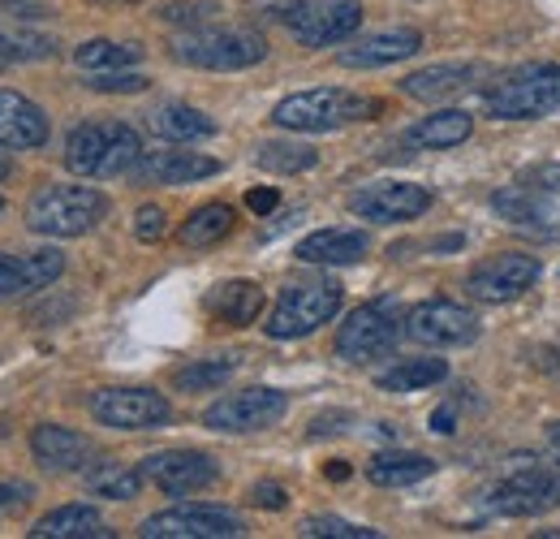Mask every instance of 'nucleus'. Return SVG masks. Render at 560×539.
<instances>
[{"label":"nucleus","instance_id":"nucleus-1","mask_svg":"<svg viewBox=\"0 0 560 539\" xmlns=\"http://www.w3.org/2000/svg\"><path fill=\"white\" fill-rule=\"evenodd\" d=\"M375 113H380V100L353 95L341 87H311V91L284 95L272 108V122L293 135H328V130H341L353 122H371Z\"/></svg>","mask_w":560,"mask_h":539},{"label":"nucleus","instance_id":"nucleus-2","mask_svg":"<svg viewBox=\"0 0 560 539\" xmlns=\"http://www.w3.org/2000/svg\"><path fill=\"white\" fill-rule=\"evenodd\" d=\"M142 160V138L126 122H82L66 138V164L78 177H121Z\"/></svg>","mask_w":560,"mask_h":539},{"label":"nucleus","instance_id":"nucleus-3","mask_svg":"<svg viewBox=\"0 0 560 539\" xmlns=\"http://www.w3.org/2000/svg\"><path fill=\"white\" fill-rule=\"evenodd\" d=\"M108 216L95 186H44L26 203V229L39 238H82Z\"/></svg>","mask_w":560,"mask_h":539},{"label":"nucleus","instance_id":"nucleus-4","mask_svg":"<svg viewBox=\"0 0 560 539\" xmlns=\"http://www.w3.org/2000/svg\"><path fill=\"white\" fill-rule=\"evenodd\" d=\"M483 108L495 122H539L560 108V66H522L491 82Z\"/></svg>","mask_w":560,"mask_h":539},{"label":"nucleus","instance_id":"nucleus-5","mask_svg":"<svg viewBox=\"0 0 560 539\" xmlns=\"http://www.w3.org/2000/svg\"><path fill=\"white\" fill-rule=\"evenodd\" d=\"M173 57L182 66L211 69V73H233V69H250L268 57L264 35L242 31V26H199L173 39Z\"/></svg>","mask_w":560,"mask_h":539},{"label":"nucleus","instance_id":"nucleus-6","mask_svg":"<svg viewBox=\"0 0 560 539\" xmlns=\"http://www.w3.org/2000/svg\"><path fill=\"white\" fill-rule=\"evenodd\" d=\"M341 311V285L337 280H298L284 285L277 307L268 311V337L272 341H298L324 329Z\"/></svg>","mask_w":560,"mask_h":539},{"label":"nucleus","instance_id":"nucleus-7","mask_svg":"<svg viewBox=\"0 0 560 539\" xmlns=\"http://www.w3.org/2000/svg\"><path fill=\"white\" fill-rule=\"evenodd\" d=\"M483 505H488L491 514H504V518H535L544 509H557L560 467L535 462V458H517L513 471L483 496Z\"/></svg>","mask_w":560,"mask_h":539},{"label":"nucleus","instance_id":"nucleus-8","mask_svg":"<svg viewBox=\"0 0 560 539\" xmlns=\"http://www.w3.org/2000/svg\"><path fill=\"white\" fill-rule=\"evenodd\" d=\"M401 307L393 298H375L366 307H358L346 316V324L337 329V354L346 363H371V358H384L393 354V345L401 341Z\"/></svg>","mask_w":560,"mask_h":539},{"label":"nucleus","instance_id":"nucleus-9","mask_svg":"<svg viewBox=\"0 0 560 539\" xmlns=\"http://www.w3.org/2000/svg\"><path fill=\"white\" fill-rule=\"evenodd\" d=\"M284 26L302 48H332L358 35L362 4L358 0H289Z\"/></svg>","mask_w":560,"mask_h":539},{"label":"nucleus","instance_id":"nucleus-10","mask_svg":"<svg viewBox=\"0 0 560 539\" xmlns=\"http://www.w3.org/2000/svg\"><path fill=\"white\" fill-rule=\"evenodd\" d=\"M284 410H289V398L280 389L250 385V389H237V393L211 402L203 410V427L220 432V436H246V432H264V427L280 423Z\"/></svg>","mask_w":560,"mask_h":539},{"label":"nucleus","instance_id":"nucleus-11","mask_svg":"<svg viewBox=\"0 0 560 539\" xmlns=\"http://www.w3.org/2000/svg\"><path fill=\"white\" fill-rule=\"evenodd\" d=\"M142 539H242L246 527L237 514L215 505H173L164 514H151L139 527Z\"/></svg>","mask_w":560,"mask_h":539},{"label":"nucleus","instance_id":"nucleus-12","mask_svg":"<svg viewBox=\"0 0 560 539\" xmlns=\"http://www.w3.org/2000/svg\"><path fill=\"white\" fill-rule=\"evenodd\" d=\"M406 337L431 345V349H453V345H470L479 337V320L462 302L427 298V302L406 311Z\"/></svg>","mask_w":560,"mask_h":539},{"label":"nucleus","instance_id":"nucleus-13","mask_svg":"<svg viewBox=\"0 0 560 539\" xmlns=\"http://www.w3.org/2000/svg\"><path fill=\"white\" fill-rule=\"evenodd\" d=\"M539 272L544 264L535 260V255H522V251H500V255H488L483 264H475L470 268V280H466V289H470V298H479V302H513V298H522L535 280H539Z\"/></svg>","mask_w":560,"mask_h":539},{"label":"nucleus","instance_id":"nucleus-14","mask_svg":"<svg viewBox=\"0 0 560 539\" xmlns=\"http://www.w3.org/2000/svg\"><path fill=\"white\" fill-rule=\"evenodd\" d=\"M91 414L117 432H147L164 427L173 418V405L155 389H100L91 393Z\"/></svg>","mask_w":560,"mask_h":539},{"label":"nucleus","instance_id":"nucleus-15","mask_svg":"<svg viewBox=\"0 0 560 539\" xmlns=\"http://www.w3.org/2000/svg\"><path fill=\"white\" fill-rule=\"evenodd\" d=\"M431 207V191L419 182H371L350 195V211L375 225H401V220H419Z\"/></svg>","mask_w":560,"mask_h":539},{"label":"nucleus","instance_id":"nucleus-16","mask_svg":"<svg viewBox=\"0 0 560 539\" xmlns=\"http://www.w3.org/2000/svg\"><path fill=\"white\" fill-rule=\"evenodd\" d=\"M142 474L164 496H190V492L211 488L220 479V467H215V458L199 454V449H164V454L142 458Z\"/></svg>","mask_w":560,"mask_h":539},{"label":"nucleus","instance_id":"nucleus-17","mask_svg":"<svg viewBox=\"0 0 560 539\" xmlns=\"http://www.w3.org/2000/svg\"><path fill=\"white\" fill-rule=\"evenodd\" d=\"M422 53V35L415 26H393V31H375V35H362L346 44L337 53V66L346 69H384L397 66V61H410Z\"/></svg>","mask_w":560,"mask_h":539},{"label":"nucleus","instance_id":"nucleus-18","mask_svg":"<svg viewBox=\"0 0 560 539\" xmlns=\"http://www.w3.org/2000/svg\"><path fill=\"white\" fill-rule=\"evenodd\" d=\"M31 454L44 471H57V474H73V471H86L91 458H95V445L91 436L73 432V427H61V423H44L31 432Z\"/></svg>","mask_w":560,"mask_h":539},{"label":"nucleus","instance_id":"nucleus-19","mask_svg":"<svg viewBox=\"0 0 560 539\" xmlns=\"http://www.w3.org/2000/svg\"><path fill=\"white\" fill-rule=\"evenodd\" d=\"M479 78H488V66L479 61H448V66H427L415 69L410 78H401V95L422 100V104H440L453 95H466Z\"/></svg>","mask_w":560,"mask_h":539},{"label":"nucleus","instance_id":"nucleus-20","mask_svg":"<svg viewBox=\"0 0 560 539\" xmlns=\"http://www.w3.org/2000/svg\"><path fill=\"white\" fill-rule=\"evenodd\" d=\"M220 173V160L199 156V151H142L135 164V177L142 186H190Z\"/></svg>","mask_w":560,"mask_h":539},{"label":"nucleus","instance_id":"nucleus-21","mask_svg":"<svg viewBox=\"0 0 560 539\" xmlns=\"http://www.w3.org/2000/svg\"><path fill=\"white\" fill-rule=\"evenodd\" d=\"M48 113L26 100L22 91H0V147L9 151H35L48 142Z\"/></svg>","mask_w":560,"mask_h":539},{"label":"nucleus","instance_id":"nucleus-22","mask_svg":"<svg viewBox=\"0 0 560 539\" xmlns=\"http://www.w3.org/2000/svg\"><path fill=\"white\" fill-rule=\"evenodd\" d=\"M61 272H66V260H61V251H52V246L31 251V255H4V251H0V298H18V294H31V289H48Z\"/></svg>","mask_w":560,"mask_h":539},{"label":"nucleus","instance_id":"nucleus-23","mask_svg":"<svg viewBox=\"0 0 560 539\" xmlns=\"http://www.w3.org/2000/svg\"><path fill=\"white\" fill-rule=\"evenodd\" d=\"M366 251H371V242L362 229H315L293 246V255L302 264H324V268L358 264V260H366Z\"/></svg>","mask_w":560,"mask_h":539},{"label":"nucleus","instance_id":"nucleus-24","mask_svg":"<svg viewBox=\"0 0 560 539\" xmlns=\"http://www.w3.org/2000/svg\"><path fill=\"white\" fill-rule=\"evenodd\" d=\"M203 307H208V316L215 324H224V329H246V324H255L259 311H264V289H259L255 280H224V285H215L208 298H203Z\"/></svg>","mask_w":560,"mask_h":539},{"label":"nucleus","instance_id":"nucleus-25","mask_svg":"<svg viewBox=\"0 0 560 539\" xmlns=\"http://www.w3.org/2000/svg\"><path fill=\"white\" fill-rule=\"evenodd\" d=\"M470 135H475V117L462 113V108H444V113H431V117L415 122L406 130V147H415V151H448V147H462Z\"/></svg>","mask_w":560,"mask_h":539},{"label":"nucleus","instance_id":"nucleus-26","mask_svg":"<svg viewBox=\"0 0 560 539\" xmlns=\"http://www.w3.org/2000/svg\"><path fill=\"white\" fill-rule=\"evenodd\" d=\"M113 527L100 518L95 505H61L52 514H44L35 527H31V539H108Z\"/></svg>","mask_w":560,"mask_h":539},{"label":"nucleus","instance_id":"nucleus-27","mask_svg":"<svg viewBox=\"0 0 560 539\" xmlns=\"http://www.w3.org/2000/svg\"><path fill=\"white\" fill-rule=\"evenodd\" d=\"M147 126H151V135L168 138V142H203L215 135V122L190 104H160L147 117Z\"/></svg>","mask_w":560,"mask_h":539},{"label":"nucleus","instance_id":"nucleus-28","mask_svg":"<svg viewBox=\"0 0 560 539\" xmlns=\"http://www.w3.org/2000/svg\"><path fill=\"white\" fill-rule=\"evenodd\" d=\"M57 39L44 31H31L22 22H0V66H31V61H52Z\"/></svg>","mask_w":560,"mask_h":539},{"label":"nucleus","instance_id":"nucleus-29","mask_svg":"<svg viewBox=\"0 0 560 539\" xmlns=\"http://www.w3.org/2000/svg\"><path fill=\"white\" fill-rule=\"evenodd\" d=\"M427 474H435V462L422 458V454H406V449L375 454L366 462V479L380 483V488H410V483H422Z\"/></svg>","mask_w":560,"mask_h":539},{"label":"nucleus","instance_id":"nucleus-30","mask_svg":"<svg viewBox=\"0 0 560 539\" xmlns=\"http://www.w3.org/2000/svg\"><path fill=\"white\" fill-rule=\"evenodd\" d=\"M448 376V363L444 358H401L397 367L380 371L375 385L380 393H419V389H431Z\"/></svg>","mask_w":560,"mask_h":539},{"label":"nucleus","instance_id":"nucleus-31","mask_svg":"<svg viewBox=\"0 0 560 539\" xmlns=\"http://www.w3.org/2000/svg\"><path fill=\"white\" fill-rule=\"evenodd\" d=\"M86 488L95 492V496H104V501H135L142 492V467H126V462H91L86 471Z\"/></svg>","mask_w":560,"mask_h":539},{"label":"nucleus","instance_id":"nucleus-32","mask_svg":"<svg viewBox=\"0 0 560 539\" xmlns=\"http://www.w3.org/2000/svg\"><path fill=\"white\" fill-rule=\"evenodd\" d=\"M229 229H233V207L229 203H203L186 216L177 238H182V246L203 251V246H215L220 238H229Z\"/></svg>","mask_w":560,"mask_h":539},{"label":"nucleus","instance_id":"nucleus-33","mask_svg":"<svg viewBox=\"0 0 560 539\" xmlns=\"http://www.w3.org/2000/svg\"><path fill=\"white\" fill-rule=\"evenodd\" d=\"M78 69H91V73H104V69H130L142 61L139 44H117V39H86L78 53H73Z\"/></svg>","mask_w":560,"mask_h":539},{"label":"nucleus","instance_id":"nucleus-34","mask_svg":"<svg viewBox=\"0 0 560 539\" xmlns=\"http://www.w3.org/2000/svg\"><path fill=\"white\" fill-rule=\"evenodd\" d=\"M233 371H237V358H195V363H186V367L173 371V385H177L182 393H211V389H220Z\"/></svg>","mask_w":560,"mask_h":539},{"label":"nucleus","instance_id":"nucleus-35","mask_svg":"<svg viewBox=\"0 0 560 539\" xmlns=\"http://www.w3.org/2000/svg\"><path fill=\"white\" fill-rule=\"evenodd\" d=\"M315 160L319 156L306 142H264L255 156V164L268 173H306V169H315Z\"/></svg>","mask_w":560,"mask_h":539},{"label":"nucleus","instance_id":"nucleus-36","mask_svg":"<svg viewBox=\"0 0 560 539\" xmlns=\"http://www.w3.org/2000/svg\"><path fill=\"white\" fill-rule=\"evenodd\" d=\"M491 207L504 216V220H513V225H544L548 220V207L539 203V191L535 186H513V191H500V195H491Z\"/></svg>","mask_w":560,"mask_h":539},{"label":"nucleus","instance_id":"nucleus-37","mask_svg":"<svg viewBox=\"0 0 560 539\" xmlns=\"http://www.w3.org/2000/svg\"><path fill=\"white\" fill-rule=\"evenodd\" d=\"M220 13H224V9L211 4V0H168V4H160V22H168V26H186V31L208 26V22H215Z\"/></svg>","mask_w":560,"mask_h":539},{"label":"nucleus","instance_id":"nucleus-38","mask_svg":"<svg viewBox=\"0 0 560 539\" xmlns=\"http://www.w3.org/2000/svg\"><path fill=\"white\" fill-rule=\"evenodd\" d=\"M302 539H380L375 527H358V523H346V518H332V514H315L298 527Z\"/></svg>","mask_w":560,"mask_h":539},{"label":"nucleus","instance_id":"nucleus-39","mask_svg":"<svg viewBox=\"0 0 560 539\" xmlns=\"http://www.w3.org/2000/svg\"><path fill=\"white\" fill-rule=\"evenodd\" d=\"M86 87H91V91H121V95H135V91H147V78H142V73H130V69H104V73H91Z\"/></svg>","mask_w":560,"mask_h":539},{"label":"nucleus","instance_id":"nucleus-40","mask_svg":"<svg viewBox=\"0 0 560 539\" xmlns=\"http://www.w3.org/2000/svg\"><path fill=\"white\" fill-rule=\"evenodd\" d=\"M135 238H139V242H160V238H164V207H155V203L139 207V216H135Z\"/></svg>","mask_w":560,"mask_h":539},{"label":"nucleus","instance_id":"nucleus-41","mask_svg":"<svg viewBox=\"0 0 560 539\" xmlns=\"http://www.w3.org/2000/svg\"><path fill=\"white\" fill-rule=\"evenodd\" d=\"M522 182H526V186H535V191L560 195V164H535V169H526V173H522Z\"/></svg>","mask_w":560,"mask_h":539},{"label":"nucleus","instance_id":"nucleus-42","mask_svg":"<svg viewBox=\"0 0 560 539\" xmlns=\"http://www.w3.org/2000/svg\"><path fill=\"white\" fill-rule=\"evenodd\" d=\"M250 505H259V509H284L289 501H284V488L280 483H255L250 488Z\"/></svg>","mask_w":560,"mask_h":539},{"label":"nucleus","instance_id":"nucleus-43","mask_svg":"<svg viewBox=\"0 0 560 539\" xmlns=\"http://www.w3.org/2000/svg\"><path fill=\"white\" fill-rule=\"evenodd\" d=\"M26 496H31V488H22V483H0V518L18 514V509L26 505Z\"/></svg>","mask_w":560,"mask_h":539},{"label":"nucleus","instance_id":"nucleus-44","mask_svg":"<svg viewBox=\"0 0 560 539\" xmlns=\"http://www.w3.org/2000/svg\"><path fill=\"white\" fill-rule=\"evenodd\" d=\"M0 13H13V18H48V9L39 0H0Z\"/></svg>","mask_w":560,"mask_h":539},{"label":"nucleus","instance_id":"nucleus-45","mask_svg":"<svg viewBox=\"0 0 560 539\" xmlns=\"http://www.w3.org/2000/svg\"><path fill=\"white\" fill-rule=\"evenodd\" d=\"M277 203H280V195L272 191V186H264V191H250V195H246V207H250L255 216H268V211H277Z\"/></svg>","mask_w":560,"mask_h":539},{"label":"nucleus","instance_id":"nucleus-46","mask_svg":"<svg viewBox=\"0 0 560 539\" xmlns=\"http://www.w3.org/2000/svg\"><path fill=\"white\" fill-rule=\"evenodd\" d=\"M431 432L453 436V432H457V410H453V405H440V410L431 414Z\"/></svg>","mask_w":560,"mask_h":539},{"label":"nucleus","instance_id":"nucleus-47","mask_svg":"<svg viewBox=\"0 0 560 539\" xmlns=\"http://www.w3.org/2000/svg\"><path fill=\"white\" fill-rule=\"evenodd\" d=\"M337 423H350V414H319V418L311 423V436H328V432H346V427H337Z\"/></svg>","mask_w":560,"mask_h":539},{"label":"nucleus","instance_id":"nucleus-48","mask_svg":"<svg viewBox=\"0 0 560 539\" xmlns=\"http://www.w3.org/2000/svg\"><path fill=\"white\" fill-rule=\"evenodd\" d=\"M324 474H328V479H346V474H350V467H346V462H328V467H324Z\"/></svg>","mask_w":560,"mask_h":539},{"label":"nucleus","instance_id":"nucleus-49","mask_svg":"<svg viewBox=\"0 0 560 539\" xmlns=\"http://www.w3.org/2000/svg\"><path fill=\"white\" fill-rule=\"evenodd\" d=\"M548 445L560 454V423H548Z\"/></svg>","mask_w":560,"mask_h":539},{"label":"nucleus","instance_id":"nucleus-50","mask_svg":"<svg viewBox=\"0 0 560 539\" xmlns=\"http://www.w3.org/2000/svg\"><path fill=\"white\" fill-rule=\"evenodd\" d=\"M9 173H13V164H9V160H4V156H0V182H4V177H9Z\"/></svg>","mask_w":560,"mask_h":539},{"label":"nucleus","instance_id":"nucleus-51","mask_svg":"<svg viewBox=\"0 0 560 539\" xmlns=\"http://www.w3.org/2000/svg\"><path fill=\"white\" fill-rule=\"evenodd\" d=\"M104 4H139V0H104Z\"/></svg>","mask_w":560,"mask_h":539},{"label":"nucleus","instance_id":"nucleus-52","mask_svg":"<svg viewBox=\"0 0 560 539\" xmlns=\"http://www.w3.org/2000/svg\"><path fill=\"white\" fill-rule=\"evenodd\" d=\"M0 211H4V199H0Z\"/></svg>","mask_w":560,"mask_h":539}]
</instances>
